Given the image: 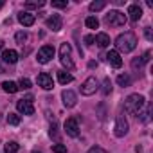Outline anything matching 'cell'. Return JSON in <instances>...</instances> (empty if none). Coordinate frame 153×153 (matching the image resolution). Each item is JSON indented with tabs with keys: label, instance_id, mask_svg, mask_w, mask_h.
Listing matches in <instances>:
<instances>
[{
	"label": "cell",
	"instance_id": "cell-1",
	"mask_svg": "<svg viewBox=\"0 0 153 153\" xmlns=\"http://www.w3.org/2000/svg\"><path fill=\"white\" fill-rule=\"evenodd\" d=\"M115 47H117V52L119 51L121 52H131L137 47V36L131 31H126L115 38Z\"/></svg>",
	"mask_w": 153,
	"mask_h": 153
},
{
	"label": "cell",
	"instance_id": "cell-2",
	"mask_svg": "<svg viewBox=\"0 0 153 153\" xmlns=\"http://www.w3.org/2000/svg\"><path fill=\"white\" fill-rule=\"evenodd\" d=\"M146 105V99L140 94H131L124 99V110L128 114H139Z\"/></svg>",
	"mask_w": 153,
	"mask_h": 153
},
{
	"label": "cell",
	"instance_id": "cell-3",
	"mask_svg": "<svg viewBox=\"0 0 153 153\" xmlns=\"http://www.w3.org/2000/svg\"><path fill=\"white\" fill-rule=\"evenodd\" d=\"M105 24L110 25V27H121V25L126 24V15L121 13V11H110L105 16Z\"/></svg>",
	"mask_w": 153,
	"mask_h": 153
},
{
	"label": "cell",
	"instance_id": "cell-4",
	"mask_svg": "<svg viewBox=\"0 0 153 153\" xmlns=\"http://www.w3.org/2000/svg\"><path fill=\"white\" fill-rule=\"evenodd\" d=\"M54 58V47L52 45H43L40 51H38V56H36V59H38V63H49L51 59Z\"/></svg>",
	"mask_w": 153,
	"mask_h": 153
},
{
	"label": "cell",
	"instance_id": "cell-5",
	"mask_svg": "<svg viewBox=\"0 0 153 153\" xmlns=\"http://www.w3.org/2000/svg\"><path fill=\"white\" fill-rule=\"evenodd\" d=\"M114 133H115V137H124V135L128 133V121H126V117H124L123 114L117 115V119H115Z\"/></svg>",
	"mask_w": 153,
	"mask_h": 153
},
{
	"label": "cell",
	"instance_id": "cell-6",
	"mask_svg": "<svg viewBox=\"0 0 153 153\" xmlns=\"http://www.w3.org/2000/svg\"><path fill=\"white\" fill-rule=\"evenodd\" d=\"M16 110L24 115H33L34 114V106H33V97H27V99H20L16 103Z\"/></svg>",
	"mask_w": 153,
	"mask_h": 153
},
{
	"label": "cell",
	"instance_id": "cell-7",
	"mask_svg": "<svg viewBox=\"0 0 153 153\" xmlns=\"http://www.w3.org/2000/svg\"><path fill=\"white\" fill-rule=\"evenodd\" d=\"M97 87H99L97 79H96V78H88V79H85L83 85H81V94H83V96H92V94H96Z\"/></svg>",
	"mask_w": 153,
	"mask_h": 153
},
{
	"label": "cell",
	"instance_id": "cell-8",
	"mask_svg": "<svg viewBox=\"0 0 153 153\" xmlns=\"http://www.w3.org/2000/svg\"><path fill=\"white\" fill-rule=\"evenodd\" d=\"M65 131H67L68 137H78L79 135V126H78V121H76L74 117L65 121Z\"/></svg>",
	"mask_w": 153,
	"mask_h": 153
},
{
	"label": "cell",
	"instance_id": "cell-9",
	"mask_svg": "<svg viewBox=\"0 0 153 153\" xmlns=\"http://www.w3.org/2000/svg\"><path fill=\"white\" fill-rule=\"evenodd\" d=\"M61 99H63V106H67V108H72V106H76V103H78V96H76L72 90H63Z\"/></svg>",
	"mask_w": 153,
	"mask_h": 153
},
{
	"label": "cell",
	"instance_id": "cell-10",
	"mask_svg": "<svg viewBox=\"0 0 153 153\" xmlns=\"http://www.w3.org/2000/svg\"><path fill=\"white\" fill-rule=\"evenodd\" d=\"M38 87H42L43 90H51V88L54 87V83H52V78H51L49 74L42 72V74L38 76Z\"/></svg>",
	"mask_w": 153,
	"mask_h": 153
},
{
	"label": "cell",
	"instance_id": "cell-11",
	"mask_svg": "<svg viewBox=\"0 0 153 153\" xmlns=\"http://www.w3.org/2000/svg\"><path fill=\"white\" fill-rule=\"evenodd\" d=\"M34 15L33 13H29V11H22V13H18V22L24 25V27H31L33 24H34Z\"/></svg>",
	"mask_w": 153,
	"mask_h": 153
},
{
	"label": "cell",
	"instance_id": "cell-12",
	"mask_svg": "<svg viewBox=\"0 0 153 153\" xmlns=\"http://www.w3.org/2000/svg\"><path fill=\"white\" fill-rule=\"evenodd\" d=\"M128 16H130L131 22H139V20L142 18V9H140V6H139V4H131V6L128 7Z\"/></svg>",
	"mask_w": 153,
	"mask_h": 153
},
{
	"label": "cell",
	"instance_id": "cell-13",
	"mask_svg": "<svg viewBox=\"0 0 153 153\" xmlns=\"http://www.w3.org/2000/svg\"><path fill=\"white\" fill-rule=\"evenodd\" d=\"M61 25H63V20H61V16H59V15H52V16L47 20V27H49V29H52V31H59V29H61Z\"/></svg>",
	"mask_w": 153,
	"mask_h": 153
},
{
	"label": "cell",
	"instance_id": "cell-14",
	"mask_svg": "<svg viewBox=\"0 0 153 153\" xmlns=\"http://www.w3.org/2000/svg\"><path fill=\"white\" fill-rule=\"evenodd\" d=\"M106 59L110 61V65H114L115 68H119L121 65H123V59H121V54L117 52V51H110L108 54H106Z\"/></svg>",
	"mask_w": 153,
	"mask_h": 153
},
{
	"label": "cell",
	"instance_id": "cell-15",
	"mask_svg": "<svg viewBox=\"0 0 153 153\" xmlns=\"http://www.w3.org/2000/svg\"><path fill=\"white\" fill-rule=\"evenodd\" d=\"M2 59H4V63H9V65H13V63H16V61H18V52H16V51H13V49H9V51H4V54H2Z\"/></svg>",
	"mask_w": 153,
	"mask_h": 153
},
{
	"label": "cell",
	"instance_id": "cell-16",
	"mask_svg": "<svg viewBox=\"0 0 153 153\" xmlns=\"http://www.w3.org/2000/svg\"><path fill=\"white\" fill-rule=\"evenodd\" d=\"M96 43H97L99 47H103V49H105V47H108V45H110V36H108L106 33H99V34L96 36Z\"/></svg>",
	"mask_w": 153,
	"mask_h": 153
},
{
	"label": "cell",
	"instance_id": "cell-17",
	"mask_svg": "<svg viewBox=\"0 0 153 153\" xmlns=\"http://www.w3.org/2000/svg\"><path fill=\"white\" fill-rule=\"evenodd\" d=\"M2 90L7 92V94H15V92H18L20 88H18V85L13 83V81H4V83H2Z\"/></svg>",
	"mask_w": 153,
	"mask_h": 153
},
{
	"label": "cell",
	"instance_id": "cell-18",
	"mask_svg": "<svg viewBox=\"0 0 153 153\" xmlns=\"http://www.w3.org/2000/svg\"><path fill=\"white\" fill-rule=\"evenodd\" d=\"M72 74H68V72H65V70H61V72H58V81L61 83V85H67V83H72Z\"/></svg>",
	"mask_w": 153,
	"mask_h": 153
},
{
	"label": "cell",
	"instance_id": "cell-19",
	"mask_svg": "<svg viewBox=\"0 0 153 153\" xmlns=\"http://www.w3.org/2000/svg\"><path fill=\"white\" fill-rule=\"evenodd\" d=\"M146 61H149V52H146L140 59H133V61H131V67H133V68H140Z\"/></svg>",
	"mask_w": 153,
	"mask_h": 153
},
{
	"label": "cell",
	"instance_id": "cell-20",
	"mask_svg": "<svg viewBox=\"0 0 153 153\" xmlns=\"http://www.w3.org/2000/svg\"><path fill=\"white\" fill-rule=\"evenodd\" d=\"M43 6H45L43 0H38V2H36V0H27V2H25L27 9H38V7H43Z\"/></svg>",
	"mask_w": 153,
	"mask_h": 153
},
{
	"label": "cell",
	"instance_id": "cell-21",
	"mask_svg": "<svg viewBox=\"0 0 153 153\" xmlns=\"http://www.w3.org/2000/svg\"><path fill=\"white\" fill-rule=\"evenodd\" d=\"M117 83H119L121 87H128V85L131 83V78H130L128 74H119V76H117Z\"/></svg>",
	"mask_w": 153,
	"mask_h": 153
},
{
	"label": "cell",
	"instance_id": "cell-22",
	"mask_svg": "<svg viewBox=\"0 0 153 153\" xmlns=\"http://www.w3.org/2000/svg\"><path fill=\"white\" fill-rule=\"evenodd\" d=\"M85 24H87L88 29H97V27H99V20H97L96 16H88V18L85 20Z\"/></svg>",
	"mask_w": 153,
	"mask_h": 153
},
{
	"label": "cell",
	"instance_id": "cell-23",
	"mask_svg": "<svg viewBox=\"0 0 153 153\" xmlns=\"http://www.w3.org/2000/svg\"><path fill=\"white\" fill-rule=\"evenodd\" d=\"M4 151L6 153H18V142H7L6 146H4Z\"/></svg>",
	"mask_w": 153,
	"mask_h": 153
},
{
	"label": "cell",
	"instance_id": "cell-24",
	"mask_svg": "<svg viewBox=\"0 0 153 153\" xmlns=\"http://www.w3.org/2000/svg\"><path fill=\"white\" fill-rule=\"evenodd\" d=\"M7 124L18 126V124H20V115H18V114H9V115H7Z\"/></svg>",
	"mask_w": 153,
	"mask_h": 153
},
{
	"label": "cell",
	"instance_id": "cell-25",
	"mask_svg": "<svg viewBox=\"0 0 153 153\" xmlns=\"http://www.w3.org/2000/svg\"><path fill=\"white\" fill-rule=\"evenodd\" d=\"M105 6H106L105 0H97V2L90 4V11H101V9H105Z\"/></svg>",
	"mask_w": 153,
	"mask_h": 153
},
{
	"label": "cell",
	"instance_id": "cell-26",
	"mask_svg": "<svg viewBox=\"0 0 153 153\" xmlns=\"http://www.w3.org/2000/svg\"><path fill=\"white\" fill-rule=\"evenodd\" d=\"M144 106H146V105H144ZM149 112H151L149 106H146L144 112H139L137 115H140V121H142V123H149Z\"/></svg>",
	"mask_w": 153,
	"mask_h": 153
},
{
	"label": "cell",
	"instance_id": "cell-27",
	"mask_svg": "<svg viewBox=\"0 0 153 153\" xmlns=\"http://www.w3.org/2000/svg\"><path fill=\"white\" fill-rule=\"evenodd\" d=\"M70 45L68 43H61V47H59V58L61 56H70Z\"/></svg>",
	"mask_w": 153,
	"mask_h": 153
},
{
	"label": "cell",
	"instance_id": "cell-28",
	"mask_svg": "<svg viewBox=\"0 0 153 153\" xmlns=\"http://www.w3.org/2000/svg\"><path fill=\"white\" fill-rule=\"evenodd\" d=\"M59 59H61V63H63V65H65L68 70H72V68H74V61L70 59V56H61Z\"/></svg>",
	"mask_w": 153,
	"mask_h": 153
},
{
	"label": "cell",
	"instance_id": "cell-29",
	"mask_svg": "<svg viewBox=\"0 0 153 153\" xmlns=\"http://www.w3.org/2000/svg\"><path fill=\"white\" fill-rule=\"evenodd\" d=\"M110 92H112V83H110V79L106 78V79L103 81V94H105V96H108Z\"/></svg>",
	"mask_w": 153,
	"mask_h": 153
},
{
	"label": "cell",
	"instance_id": "cell-30",
	"mask_svg": "<svg viewBox=\"0 0 153 153\" xmlns=\"http://www.w3.org/2000/svg\"><path fill=\"white\" fill-rule=\"evenodd\" d=\"M52 153H67V146L65 144H54L52 146Z\"/></svg>",
	"mask_w": 153,
	"mask_h": 153
},
{
	"label": "cell",
	"instance_id": "cell-31",
	"mask_svg": "<svg viewBox=\"0 0 153 153\" xmlns=\"http://www.w3.org/2000/svg\"><path fill=\"white\" fill-rule=\"evenodd\" d=\"M18 88H24V90L31 88V81H29L27 78H22V79H20V83H18Z\"/></svg>",
	"mask_w": 153,
	"mask_h": 153
},
{
	"label": "cell",
	"instance_id": "cell-32",
	"mask_svg": "<svg viewBox=\"0 0 153 153\" xmlns=\"http://www.w3.org/2000/svg\"><path fill=\"white\" fill-rule=\"evenodd\" d=\"M52 7H58V9L67 7V0H52Z\"/></svg>",
	"mask_w": 153,
	"mask_h": 153
},
{
	"label": "cell",
	"instance_id": "cell-33",
	"mask_svg": "<svg viewBox=\"0 0 153 153\" xmlns=\"http://www.w3.org/2000/svg\"><path fill=\"white\" fill-rule=\"evenodd\" d=\"M15 38H16V42H18V43H24V42L27 40V34L20 31V33H16V36H15Z\"/></svg>",
	"mask_w": 153,
	"mask_h": 153
},
{
	"label": "cell",
	"instance_id": "cell-34",
	"mask_svg": "<svg viewBox=\"0 0 153 153\" xmlns=\"http://www.w3.org/2000/svg\"><path fill=\"white\" fill-rule=\"evenodd\" d=\"M87 153H108V151H106V149H103L101 146H94V148H90Z\"/></svg>",
	"mask_w": 153,
	"mask_h": 153
},
{
	"label": "cell",
	"instance_id": "cell-35",
	"mask_svg": "<svg viewBox=\"0 0 153 153\" xmlns=\"http://www.w3.org/2000/svg\"><path fill=\"white\" fill-rule=\"evenodd\" d=\"M51 137H54V139H58V137H59V133H58V124H56V123L51 126Z\"/></svg>",
	"mask_w": 153,
	"mask_h": 153
},
{
	"label": "cell",
	"instance_id": "cell-36",
	"mask_svg": "<svg viewBox=\"0 0 153 153\" xmlns=\"http://www.w3.org/2000/svg\"><path fill=\"white\" fill-rule=\"evenodd\" d=\"M94 42H96V36H94V34H88V36H85V43H87V45H92Z\"/></svg>",
	"mask_w": 153,
	"mask_h": 153
},
{
	"label": "cell",
	"instance_id": "cell-37",
	"mask_svg": "<svg viewBox=\"0 0 153 153\" xmlns=\"http://www.w3.org/2000/svg\"><path fill=\"white\" fill-rule=\"evenodd\" d=\"M144 34H146V38H148V40H153V34H151V27H146V29H144Z\"/></svg>",
	"mask_w": 153,
	"mask_h": 153
},
{
	"label": "cell",
	"instance_id": "cell-38",
	"mask_svg": "<svg viewBox=\"0 0 153 153\" xmlns=\"http://www.w3.org/2000/svg\"><path fill=\"white\" fill-rule=\"evenodd\" d=\"M2 47H4V42H2V40H0V51H2Z\"/></svg>",
	"mask_w": 153,
	"mask_h": 153
},
{
	"label": "cell",
	"instance_id": "cell-39",
	"mask_svg": "<svg viewBox=\"0 0 153 153\" xmlns=\"http://www.w3.org/2000/svg\"><path fill=\"white\" fill-rule=\"evenodd\" d=\"M34 153H38V151H34Z\"/></svg>",
	"mask_w": 153,
	"mask_h": 153
}]
</instances>
